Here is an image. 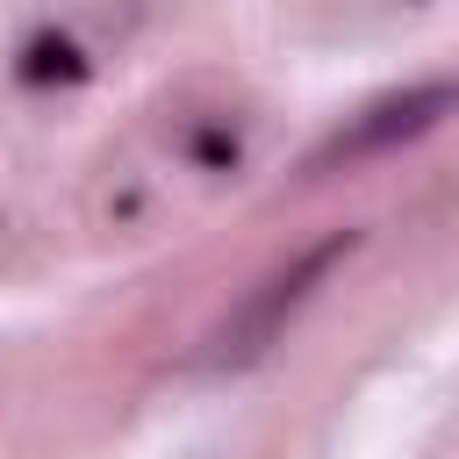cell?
Wrapping results in <instances>:
<instances>
[{
  "label": "cell",
  "instance_id": "6da1fadb",
  "mask_svg": "<svg viewBox=\"0 0 459 459\" xmlns=\"http://www.w3.org/2000/svg\"><path fill=\"white\" fill-rule=\"evenodd\" d=\"M351 251H359V230H337V237L308 244L294 265H280L265 287H251V294H244V308H237V316L215 330V351H208V366H215V373L258 366V359H265V351L287 337V323L308 308V294L330 280V265H337V258H351Z\"/></svg>",
  "mask_w": 459,
  "mask_h": 459
},
{
  "label": "cell",
  "instance_id": "3957f363",
  "mask_svg": "<svg viewBox=\"0 0 459 459\" xmlns=\"http://www.w3.org/2000/svg\"><path fill=\"white\" fill-rule=\"evenodd\" d=\"M22 79L29 86H50V79H86V57L65 43V36H36L22 50Z\"/></svg>",
  "mask_w": 459,
  "mask_h": 459
},
{
  "label": "cell",
  "instance_id": "7a4b0ae2",
  "mask_svg": "<svg viewBox=\"0 0 459 459\" xmlns=\"http://www.w3.org/2000/svg\"><path fill=\"white\" fill-rule=\"evenodd\" d=\"M445 115H459V79H423V86H402V93H387V100H373V108H359L316 158H308V172H337V165H366V158H387V151H402V143H416V136H430Z\"/></svg>",
  "mask_w": 459,
  "mask_h": 459
}]
</instances>
